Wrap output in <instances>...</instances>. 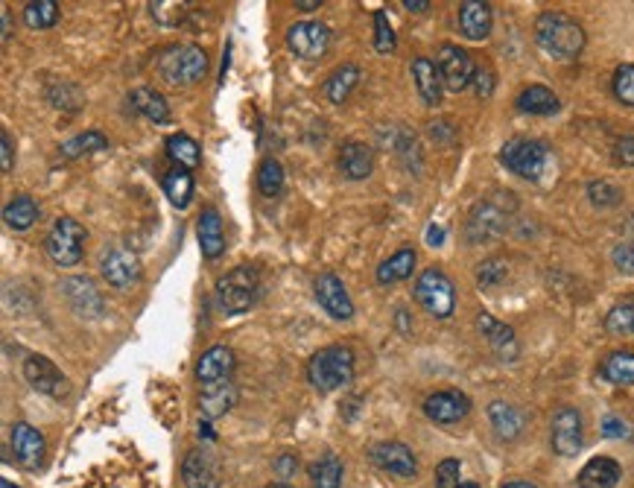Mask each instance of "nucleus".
<instances>
[{"label": "nucleus", "mask_w": 634, "mask_h": 488, "mask_svg": "<svg viewBox=\"0 0 634 488\" xmlns=\"http://www.w3.org/2000/svg\"><path fill=\"white\" fill-rule=\"evenodd\" d=\"M535 41L547 56L570 62L585 50V30L564 12H544L535 21Z\"/></svg>", "instance_id": "nucleus-1"}, {"label": "nucleus", "mask_w": 634, "mask_h": 488, "mask_svg": "<svg viewBox=\"0 0 634 488\" xmlns=\"http://www.w3.org/2000/svg\"><path fill=\"white\" fill-rule=\"evenodd\" d=\"M307 380L319 392H336L354 380V354L345 345H328L307 363Z\"/></svg>", "instance_id": "nucleus-2"}, {"label": "nucleus", "mask_w": 634, "mask_h": 488, "mask_svg": "<svg viewBox=\"0 0 634 488\" xmlns=\"http://www.w3.org/2000/svg\"><path fill=\"white\" fill-rule=\"evenodd\" d=\"M258 296H261V272L255 266H237L217 281V301L231 316L252 310Z\"/></svg>", "instance_id": "nucleus-3"}, {"label": "nucleus", "mask_w": 634, "mask_h": 488, "mask_svg": "<svg viewBox=\"0 0 634 488\" xmlns=\"http://www.w3.org/2000/svg\"><path fill=\"white\" fill-rule=\"evenodd\" d=\"M158 74L170 85H193L208 74V53L196 44H179L158 56Z\"/></svg>", "instance_id": "nucleus-4"}, {"label": "nucleus", "mask_w": 634, "mask_h": 488, "mask_svg": "<svg viewBox=\"0 0 634 488\" xmlns=\"http://www.w3.org/2000/svg\"><path fill=\"white\" fill-rule=\"evenodd\" d=\"M415 301L436 319H448L456 310V290H453V281L442 269L430 266L418 275L415 281Z\"/></svg>", "instance_id": "nucleus-5"}, {"label": "nucleus", "mask_w": 634, "mask_h": 488, "mask_svg": "<svg viewBox=\"0 0 634 488\" xmlns=\"http://www.w3.org/2000/svg\"><path fill=\"white\" fill-rule=\"evenodd\" d=\"M85 240H88V231L85 226L74 220V217H59L53 228L47 231V255L53 258L56 266H76L82 261V252H85Z\"/></svg>", "instance_id": "nucleus-6"}, {"label": "nucleus", "mask_w": 634, "mask_h": 488, "mask_svg": "<svg viewBox=\"0 0 634 488\" xmlns=\"http://www.w3.org/2000/svg\"><path fill=\"white\" fill-rule=\"evenodd\" d=\"M500 161L506 164V170H512L521 179H541L544 167H547V147L541 141H529V138H515L500 150Z\"/></svg>", "instance_id": "nucleus-7"}, {"label": "nucleus", "mask_w": 634, "mask_h": 488, "mask_svg": "<svg viewBox=\"0 0 634 488\" xmlns=\"http://www.w3.org/2000/svg\"><path fill=\"white\" fill-rule=\"evenodd\" d=\"M436 68H439V76H442L445 88L453 91V94H459V91H465L468 85H474V76H477L474 59H471L462 47H456V44H445V47L439 50Z\"/></svg>", "instance_id": "nucleus-8"}, {"label": "nucleus", "mask_w": 634, "mask_h": 488, "mask_svg": "<svg viewBox=\"0 0 634 488\" xmlns=\"http://www.w3.org/2000/svg\"><path fill=\"white\" fill-rule=\"evenodd\" d=\"M287 44L299 59H322L331 47V30L319 21H299L290 27Z\"/></svg>", "instance_id": "nucleus-9"}, {"label": "nucleus", "mask_w": 634, "mask_h": 488, "mask_svg": "<svg viewBox=\"0 0 634 488\" xmlns=\"http://www.w3.org/2000/svg\"><path fill=\"white\" fill-rule=\"evenodd\" d=\"M313 290H316V299L319 304L328 310V316L336 319V322H348L354 316V301L348 296L345 284L339 281V275L334 272H322L316 281H313Z\"/></svg>", "instance_id": "nucleus-10"}, {"label": "nucleus", "mask_w": 634, "mask_h": 488, "mask_svg": "<svg viewBox=\"0 0 634 488\" xmlns=\"http://www.w3.org/2000/svg\"><path fill=\"white\" fill-rule=\"evenodd\" d=\"M24 377L30 380V386L38 389L41 395H50V398H62L68 395V377L62 375L56 369L53 360H47L44 354H30L24 360Z\"/></svg>", "instance_id": "nucleus-11"}, {"label": "nucleus", "mask_w": 634, "mask_h": 488, "mask_svg": "<svg viewBox=\"0 0 634 488\" xmlns=\"http://www.w3.org/2000/svg\"><path fill=\"white\" fill-rule=\"evenodd\" d=\"M100 272H103V278L109 281V287H114V290H129V287H135L141 281V263L126 249L106 252L103 261H100Z\"/></svg>", "instance_id": "nucleus-12"}, {"label": "nucleus", "mask_w": 634, "mask_h": 488, "mask_svg": "<svg viewBox=\"0 0 634 488\" xmlns=\"http://www.w3.org/2000/svg\"><path fill=\"white\" fill-rule=\"evenodd\" d=\"M506 228V211L497 208V202H480L474 205L471 217H468V226H465V234L471 243H488L494 237H500Z\"/></svg>", "instance_id": "nucleus-13"}, {"label": "nucleus", "mask_w": 634, "mask_h": 488, "mask_svg": "<svg viewBox=\"0 0 634 488\" xmlns=\"http://www.w3.org/2000/svg\"><path fill=\"white\" fill-rule=\"evenodd\" d=\"M553 451L561 456H576L582 451V415L573 407H561L553 415Z\"/></svg>", "instance_id": "nucleus-14"}, {"label": "nucleus", "mask_w": 634, "mask_h": 488, "mask_svg": "<svg viewBox=\"0 0 634 488\" xmlns=\"http://www.w3.org/2000/svg\"><path fill=\"white\" fill-rule=\"evenodd\" d=\"M424 413L436 424H456V421H462L465 415L471 413V401H468V395H462L456 389L433 392L424 401Z\"/></svg>", "instance_id": "nucleus-15"}, {"label": "nucleus", "mask_w": 634, "mask_h": 488, "mask_svg": "<svg viewBox=\"0 0 634 488\" xmlns=\"http://www.w3.org/2000/svg\"><path fill=\"white\" fill-rule=\"evenodd\" d=\"M234 366H237V357L228 345H211L196 363V380H199V386L223 383V380H231Z\"/></svg>", "instance_id": "nucleus-16"}, {"label": "nucleus", "mask_w": 634, "mask_h": 488, "mask_svg": "<svg viewBox=\"0 0 634 488\" xmlns=\"http://www.w3.org/2000/svg\"><path fill=\"white\" fill-rule=\"evenodd\" d=\"M44 436L38 433L36 427H30V424H24V421H18L15 427H12V453H15V459H18V465L21 468H27V471H36L41 468V462H44Z\"/></svg>", "instance_id": "nucleus-17"}, {"label": "nucleus", "mask_w": 634, "mask_h": 488, "mask_svg": "<svg viewBox=\"0 0 634 488\" xmlns=\"http://www.w3.org/2000/svg\"><path fill=\"white\" fill-rule=\"evenodd\" d=\"M182 480L187 488H217L220 483V465L214 459V453L205 448H196L185 456L182 465Z\"/></svg>", "instance_id": "nucleus-18"}, {"label": "nucleus", "mask_w": 634, "mask_h": 488, "mask_svg": "<svg viewBox=\"0 0 634 488\" xmlns=\"http://www.w3.org/2000/svg\"><path fill=\"white\" fill-rule=\"evenodd\" d=\"M59 287H62V296L76 310V316H85V319L103 316V296L88 278H65Z\"/></svg>", "instance_id": "nucleus-19"}, {"label": "nucleus", "mask_w": 634, "mask_h": 488, "mask_svg": "<svg viewBox=\"0 0 634 488\" xmlns=\"http://www.w3.org/2000/svg\"><path fill=\"white\" fill-rule=\"evenodd\" d=\"M372 462L377 468L395 474V477H415L418 474V459L415 453L401 442H383L372 448Z\"/></svg>", "instance_id": "nucleus-20"}, {"label": "nucleus", "mask_w": 634, "mask_h": 488, "mask_svg": "<svg viewBox=\"0 0 634 488\" xmlns=\"http://www.w3.org/2000/svg\"><path fill=\"white\" fill-rule=\"evenodd\" d=\"M477 328H480V334L485 337V342L491 345V351L500 357V360H515L518 357V337H515V331L509 328V325H503L500 319H494V316H488V313H480L477 316Z\"/></svg>", "instance_id": "nucleus-21"}, {"label": "nucleus", "mask_w": 634, "mask_h": 488, "mask_svg": "<svg viewBox=\"0 0 634 488\" xmlns=\"http://www.w3.org/2000/svg\"><path fill=\"white\" fill-rule=\"evenodd\" d=\"M459 33L468 41H483L491 33V6L483 0L459 3Z\"/></svg>", "instance_id": "nucleus-22"}, {"label": "nucleus", "mask_w": 634, "mask_h": 488, "mask_svg": "<svg viewBox=\"0 0 634 488\" xmlns=\"http://www.w3.org/2000/svg\"><path fill=\"white\" fill-rule=\"evenodd\" d=\"M374 167V155L372 147L360 144V141H348L342 152H339V173L351 182H360V179H369Z\"/></svg>", "instance_id": "nucleus-23"}, {"label": "nucleus", "mask_w": 634, "mask_h": 488, "mask_svg": "<svg viewBox=\"0 0 634 488\" xmlns=\"http://www.w3.org/2000/svg\"><path fill=\"white\" fill-rule=\"evenodd\" d=\"M412 82H415V88H418V97L427 103V106H439L442 103V76H439V68L430 62V59H424V56H418V59H412Z\"/></svg>", "instance_id": "nucleus-24"}, {"label": "nucleus", "mask_w": 634, "mask_h": 488, "mask_svg": "<svg viewBox=\"0 0 634 488\" xmlns=\"http://www.w3.org/2000/svg\"><path fill=\"white\" fill-rule=\"evenodd\" d=\"M196 234H199V249L208 261H217L225 252V231L223 220L214 208H205L202 217H199V226H196Z\"/></svg>", "instance_id": "nucleus-25"}, {"label": "nucleus", "mask_w": 634, "mask_h": 488, "mask_svg": "<svg viewBox=\"0 0 634 488\" xmlns=\"http://www.w3.org/2000/svg\"><path fill=\"white\" fill-rule=\"evenodd\" d=\"M488 421H491L497 439H503V442L518 439L523 433V427H526V418H523L521 410L515 404H506V401H494L488 407Z\"/></svg>", "instance_id": "nucleus-26"}, {"label": "nucleus", "mask_w": 634, "mask_h": 488, "mask_svg": "<svg viewBox=\"0 0 634 488\" xmlns=\"http://www.w3.org/2000/svg\"><path fill=\"white\" fill-rule=\"evenodd\" d=\"M620 465L611 456H594L582 474H579V488H617L620 483Z\"/></svg>", "instance_id": "nucleus-27"}, {"label": "nucleus", "mask_w": 634, "mask_h": 488, "mask_svg": "<svg viewBox=\"0 0 634 488\" xmlns=\"http://www.w3.org/2000/svg\"><path fill=\"white\" fill-rule=\"evenodd\" d=\"M237 401V389L231 380H223V383H208L202 386V395H199V410L205 413V418H220L225 415Z\"/></svg>", "instance_id": "nucleus-28"}, {"label": "nucleus", "mask_w": 634, "mask_h": 488, "mask_svg": "<svg viewBox=\"0 0 634 488\" xmlns=\"http://www.w3.org/2000/svg\"><path fill=\"white\" fill-rule=\"evenodd\" d=\"M518 109L526 114H538V117H547V114H556L561 109L559 97L547 88V85H529L518 94Z\"/></svg>", "instance_id": "nucleus-29"}, {"label": "nucleus", "mask_w": 634, "mask_h": 488, "mask_svg": "<svg viewBox=\"0 0 634 488\" xmlns=\"http://www.w3.org/2000/svg\"><path fill=\"white\" fill-rule=\"evenodd\" d=\"M129 100H132V109L138 114H144L150 123H167L170 120V109H167V100L158 94V91H152V88H135L132 94H129Z\"/></svg>", "instance_id": "nucleus-30"}, {"label": "nucleus", "mask_w": 634, "mask_h": 488, "mask_svg": "<svg viewBox=\"0 0 634 488\" xmlns=\"http://www.w3.org/2000/svg\"><path fill=\"white\" fill-rule=\"evenodd\" d=\"M415 269V249H398L389 261H383L377 266V281L383 287L389 284H398V281H407Z\"/></svg>", "instance_id": "nucleus-31"}, {"label": "nucleus", "mask_w": 634, "mask_h": 488, "mask_svg": "<svg viewBox=\"0 0 634 488\" xmlns=\"http://www.w3.org/2000/svg\"><path fill=\"white\" fill-rule=\"evenodd\" d=\"M602 377L614 386H634V351H614L602 360Z\"/></svg>", "instance_id": "nucleus-32"}, {"label": "nucleus", "mask_w": 634, "mask_h": 488, "mask_svg": "<svg viewBox=\"0 0 634 488\" xmlns=\"http://www.w3.org/2000/svg\"><path fill=\"white\" fill-rule=\"evenodd\" d=\"M3 220H6V226L15 228V231H27V228L38 220L36 199L27 196V193L15 196V199L3 208Z\"/></svg>", "instance_id": "nucleus-33"}, {"label": "nucleus", "mask_w": 634, "mask_h": 488, "mask_svg": "<svg viewBox=\"0 0 634 488\" xmlns=\"http://www.w3.org/2000/svg\"><path fill=\"white\" fill-rule=\"evenodd\" d=\"M357 82H360V68H357V65H342V68H336L334 74L328 76V82H325V97H328L331 103H345L348 94L357 88Z\"/></svg>", "instance_id": "nucleus-34"}, {"label": "nucleus", "mask_w": 634, "mask_h": 488, "mask_svg": "<svg viewBox=\"0 0 634 488\" xmlns=\"http://www.w3.org/2000/svg\"><path fill=\"white\" fill-rule=\"evenodd\" d=\"M167 155H170V158L176 161V167H182V170H196L199 161H202L199 144H196L190 135H185V132L167 138Z\"/></svg>", "instance_id": "nucleus-35"}, {"label": "nucleus", "mask_w": 634, "mask_h": 488, "mask_svg": "<svg viewBox=\"0 0 634 488\" xmlns=\"http://www.w3.org/2000/svg\"><path fill=\"white\" fill-rule=\"evenodd\" d=\"M161 185H164L167 199H170L176 208H187V205H190V199H193V173H190V170H182V167L170 170V173L164 176Z\"/></svg>", "instance_id": "nucleus-36"}, {"label": "nucleus", "mask_w": 634, "mask_h": 488, "mask_svg": "<svg viewBox=\"0 0 634 488\" xmlns=\"http://www.w3.org/2000/svg\"><path fill=\"white\" fill-rule=\"evenodd\" d=\"M310 480L316 488H339L342 486V462L336 453H325L319 462L310 468Z\"/></svg>", "instance_id": "nucleus-37"}, {"label": "nucleus", "mask_w": 634, "mask_h": 488, "mask_svg": "<svg viewBox=\"0 0 634 488\" xmlns=\"http://www.w3.org/2000/svg\"><path fill=\"white\" fill-rule=\"evenodd\" d=\"M59 21V3L56 0H33L24 9V24L30 30H50Z\"/></svg>", "instance_id": "nucleus-38"}, {"label": "nucleus", "mask_w": 634, "mask_h": 488, "mask_svg": "<svg viewBox=\"0 0 634 488\" xmlns=\"http://www.w3.org/2000/svg\"><path fill=\"white\" fill-rule=\"evenodd\" d=\"M109 147V141H106V135L103 132H82V135H76L71 141H65L62 144V155L65 158H79V155H88V152H100Z\"/></svg>", "instance_id": "nucleus-39"}, {"label": "nucleus", "mask_w": 634, "mask_h": 488, "mask_svg": "<svg viewBox=\"0 0 634 488\" xmlns=\"http://www.w3.org/2000/svg\"><path fill=\"white\" fill-rule=\"evenodd\" d=\"M258 190L266 199H275L284 190V167H281V161H275V158L263 161L261 170H258Z\"/></svg>", "instance_id": "nucleus-40"}, {"label": "nucleus", "mask_w": 634, "mask_h": 488, "mask_svg": "<svg viewBox=\"0 0 634 488\" xmlns=\"http://www.w3.org/2000/svg\"><path fill=\"white\" fill-rule=\"evenodd\" d=\"M605 331L614 337H629L634 334V301L617 304L608 316H605Z\"/></svg>", "instance_id": "nucleus-41"}, {"label": "nucleus", "mask_w": 634, "mask_h": 488, "mask_svg": "<svg viewBox=\"0 0 634 488\" xmlns=\"http://www.w3.org/2000/svg\"><path fill=\"white\" fill-rule=\"evenodd\" d=\"M395 44H398V38H395L392 24H389V15L383 9H377L374 12V50L377 53H392Z\"/></svg>", "instance_id": "nucleus-42"}, {"label": "nucleus", "mask_w": 634, "mask_h": 488, "mask_svg": "<svg viewBox=\"0 0 634 488\" xmlns=\"http://www.w3.org/2000/svg\"><path fill=\"white\" fill-rule=\"evenodd\" d=\"M614 97L626 106H634V65H620L611 79Z\"/></svg>", "instance_id": "nucleus-43"}, {"label": "nucleus", "mask_w": 634, "mask_h": 488, "mask_svg": "<svg viewBox=\"0 0 634 488\" xmlns=\"http://www.w3.org/2000/svg\"><path fill=\"white\" fill-rule=\"evenodd\" d=\"M588 199L597 205V208H614L623 202V190L611 182H591L588 185Z\"/></svg>", "instance_id": "nucleus-44"}, {"label": "nucleus", "mask_w": 634, "mask_h": 488, "mask_svg": "<svg viewBox=\"0 0 634 488\" xmlns=\"http://www.w3.org/2000/svg\"><path fill=\"white\" fill-rule=\"evenodd\" d=\"M150 12L158 24H164V27H176V24L185 18L187 3H167V0H161V3H150Z\"/></svg>", "instance_id": "nucleus-45"}, {"label": "nucleus", "mask_w": 634, "mask_h": 488, "mask_svg": "<svg viewBox=\"0 0 634 488\" xmlns=\"http://www.w3.org/2000/svg\"><path fill=\"white\" fill-rule=\"evenodd\" d=\"M503 278H506V263L497 261V258L485 261L483 266L477 269V281H480L483 287H497Z\"/></svg>", "instance_id": "nucleus-46"}, {"label": "nucleus", "mask_w": 634, "mask_h": 488, "mask_svg": "<svg viewBox=\"0 0 634 488\" xmlns=\"http://www.w3.org/2000/svg\"><path fill=\"white\" fill-rule=\"evenodd\" d=\"M68 91H76V85H71V82H53V85H50V91H47V97L53 100V106H56V109L76 112V109H79V103L68 100Z\"/></svg>", "instance_id": "nucleus-47"}, {"label": "nucleus", "mask_w": 634, "mask_h": 488, "mask_svg": "<svg viewBox=\"0 0 634 488\" xmlns=\"http://www.w3.org/2000/svg\"><path fill=\"white\" fill-rule=\"evenodd\" d=\"M459 462L456 459H442L436 468V488H459Z\"/></svg>", "instance_id": "nucleus-48"}, {"label": "nucleus", "mask_w": 634, "mask_h": 488, "mask_svg": "<svg viewBox=\"0 0 634 488\" xmlns=\"http://www.w3.org/2000/svg\"><path fill=\"white\" fill-rule=\"evenodd\" d=\"M614 266L620 269V272H626V275H634V240H626V243H620L617 249H614Z\"/></svg>", "instance_id": "nucleus-49"}, {"label": "nucleus", "mask_w": 634, "mask_h": 488, "mask_svg": "<svg viewBox=\"0 0 634 488\" xmlns=\"http://www.w3.org/2000/svg\"><path fill=\"white\" fill-rule=\"evenodd\" d=\"M602 436H605V439H626V436H629V424H626L623 418L608 415V418L602 421Z\"/></svg>", "instance_id": "nucleus-50"}, {"label": "nucleus", "mask_w": 634, "mask_h": 488, "mask_svg": "<svg viewBox=\"0 0 634 488\" xmlns=\"http://www.w3.org/2000/svg\"><path fill=\"white\" fill-rule=\"evenodd\" d=\"M0 167H3V173H9L15 167V147H12V138L6 129L0 132Z\"/></svg>", "instance_id": "nucleus-51"}, {"label": "nucleus", "mask_w": 634, "mask_h": 488, "mask_svg": "<svg viewBox=\"0 0 634 488\" xmlns=\"http://www.w3.org/2000/svg\"><path fill=\"white\" fill-rule=\"evenodd\" d=\"M614 158L626 167H634V135H623L614 147Z\"/></svg>", "instance_id": "nucleus-52"}, {"label": "nucleus", "mask_w": 634, "mask_h": 488, "mask_svg": "<svg viewBox=\"0 0 634 488\" xmlns=\"http://www.w3.org/2000/svg\"><path fill=\"white\" fill-rule=\"evenodd\" d=\"M296 468H299V459H296L293 453H281V456L275 459V471H278L281 480H290V477L296 474Z\"/></svg>", "instance_id": "nucleus-53"}, {"label": "nucleus", "mask_w": 634, "mask_h": 488, "mask_svg": "<svg viewBox=\"0 0 634 488\" xmlns=\"http://www.w3.org/2000/svg\"><path fill=\"white\" fill-rule=\"evenodd\" d=\"M474 88H477V94L480 97H491V91H494V74L488 71V68H477V76H474Z\"/></svg>", "instance_id": "nucleus-54"}, {"label": "nucleus", "mask_w": 634, "mask_h": 488, "mask_svg": "<svg viewBox=\"0 0 634 488\" xmlns=\"http://www.w3.org/2000/svg\"><path fill=\"white\" fill-rule=\"evenodd\" d=\"M427 243H430V246H442V243H445V228H439V226L427 228Z\"/></svg>", "instance_id": "nucleus-55"}, {"label": "nucleus", "mask_w": 634, "mask_h": 488, "mask_svg": "<svg viewBox=\"0 0 634 488\" xmlns=\"http://www.w3.org/2000/svg\"><path fill=\"white\" fill-rule=\"evenodd\" d=\"M0 21H3V44H6L9 36H12V18H9V9H3V12H0Z\"/></svg>", "instance_id": "nucleus-56"}, {"label": "nucleus", "mask_w": 634, "mask_h": 488, "mask_svg": "<svg viewBox=\"0 0 634 488\" xmlns=\"http://www.w3.org/2000/svg\"><path fill=\"white\" fill-rule=\"evenodd\" d=\"M293 6H296V9H301V12H316V9L322 6V0H296Z\"/></svg>", "instance_id": "nucleus-57"}, {"label": "nucleus", "mask_w": 634, "mask_h": 488, "mask_svg": "<svg viewBox=\"0 0 634 488\" xmlns=\"http://www.w3.org/2000/svg\"><path fill=\"white\" fill-rule=\"evenodd\" d=\"M404 6H407L410 12H427L430 0H404Z\"/></svg>", "instance_id": "nucleus-58"}, {"label": "nucleus", "mask_w": 634, "mask_h": 488, "mask_svg": "<svg viewBox=\"0 0 634 488\" xmlns=\"http://www.w3.org/2000/svg\"><path fill=\"white\" fill-rule=\"evenodd\" d=\"M398 328H401V334H410L412 331L410 319H407V310H404V307L398 310Z\"/></svg>", "instance_id": "nucleus-59"}, {"label": "nucleus", "mask_w": 634, "mask_h": 488, "mask_svg": "<svg viewBox=\"0 0 634 488\" xmlns=\"http://www.w3.org/2000/svg\"><path fill=\"white\" fill-rule=\"evenodd\" d=\"M503 488H538V486H532V483H523V480H515V483H506Z\"/></svg>", "instance_id": "nucleus-60"}, {"label": "nucleus", "mask_w": 634, "mask_h": 488, "mask_svg": "<svg viewBox=\"0 0 634 488\" xmlns=\"http://www.w3.org/2000/svg\"><path fill=\"white\" fill-rule=\"evenodd\" d=\"M0 488H18V486H12L9 480H3V483H0Z\"/></svg>", "instance_id": "nucleus-61"}, {"label": "nucleus", "mask_w": 634, "mask_h": 488, "mask_svg": "<svg viewBox=\"0 0 634 488\" xmlns=\"http://www.w3.org/2000/svg\"><path fill=\"white\" fill-rule=\"evenodd\" d=\"M459 488H480V486H477V483H462Z\"/></svg>", "instance_id": "nucleus-62"}, {"label": "nucleus", "mask_w": 634, "mask_h": 488, "mask_svg": "<svg viewBox=\"0 0 634 488\" xmlns=\"http://www.w3.org/2000/svg\"><path fill=\"white\" fill-rule=\"evenodd\" d=\"M269 488H293V486H287V483H275V486H269Z\"/></svg>", "instance_id": "nucleus-63"}]
</instances>
